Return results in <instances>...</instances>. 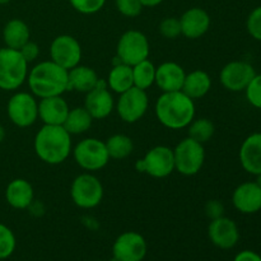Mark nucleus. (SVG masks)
<instances>
[{
  "label": "nucleus",
  "instance_id": "f257e3e1",
  "mask_svg": "<svg viewBox=\"0 0 261 261\" xmlns=\"http://www.w3.org/2000/svg\"><path fill=\"white\" fill-rule=\"evenodd\" d=\"M195 102L182 91L163 92L154 105L161 125L171 130L185 129L195 119Z\"/></svg>",
  "mask_w": 261,
  "mask_h": 261
},
{
  "label": "nucleus",
  "instance_id": "f03ea898",
  "mask_svg": "<svg viewBox=\"0 0 261 261\" xmlns=\"http://www.w3.org/2000/svg\"><path fill=\"white\" fill-rule=\"evenodd\" d=\"M33 149L43 163L61 165L73 150L71 135L63 125H43L36 134Z\"/></svg>",
  "mask_w": 261,
  "mask_h": 261
},
{
  "label": "nucleus",
  "instance_id": "7ed1b4c3",
  "mask_svg": "<svg viewBox=\"0 0 261 261\" xmlns=\"http://www.w3.org/2000/svg\"><path fill=\"white\" fill-rule=\"evenodd\" d=\"M27 84L35 97L63 96L68 91V70L51 60L41 61L28 70Z\"/></svg>",
  "mask_w": 261,
  "mask_h": 261
},
{
  "label": "nucleus",
  "instance_id": "20e7f679",
  "mask_svg": "<svg viewBox=\"0 0 261 261\" xmlns=\"http://www.w3.org/2000/svg\"><path fill=\"white\" fill-rule=\"evenodd\" d=\"M28 63L20 55L19 50L0 48V89L15 91L27 81Z\"/></svg>",
  "mask_w": 261,
  "mask_h": 261
},
{
  "label": "nucleus",
  "instance_id": "39448f33",
  "mask_svg": "<svg viewBox=\"0 0 261 261\" xmlns=\"http://www.w3.org/2000/svg\"><path fill=\"white\" fill-rule=\"evenodd\" d=\"M103 185L97 176L84 172L76 176L70 185V198L78 208L94 209L103 199Z\"/></svg>",
  "mask_w": 261,
  "mask_h": 261
},
{
  "label": "nucleus",
  "instance_id": "423d86ee",
  "mask_svg": "<svg viewBox=\"0 0 261 261\" xmlns=\"http://www.w3.org/2000/svg\"><path fill=\"white\" fill-rule=\"evenodd\" d=\"M74 161L87 172L102 170L110 162L106 144L97 138H84L71 150Z\"/></svg>",
  "mask_w": 261,
  "mask_h": 261
},
{
  "label": "nucleus",
  "instance_id": "0eeeda50",
  "mask_svg": "<svg viewBox=\"0 0 261 261\" xmlns=\"http://www.w3.org/2000/svg\"><path fill=\"white\" fill-rule=\"evenodd\" d=\"M175 171L184 176H194L199 173L205 162V149L204 144L185 138L173 148Z\"/></svg>",
  "mask_w": 261,
  "mask_h": 261
},
{
  "label": "nucleus",
  "instance_id": "6e6552de",
  "mask_svg": "<svg viewBox=\"0 0 261 261\" xmlns=\"http://www.w3.org/2000/svg\"><path fill=\"white\" fill-rule=\"evenodd\" d=\"M135 170L154 178L168 177L175 171L173 150L167 145L150 148L142 160L135 162Z\"/></svg>",
  "mask_w": 261,
  "mask_h": 261
},
{
  "label": "nucleus",
  "instance_id": "1a4fd4ad",
  "mask_svg": "<svg viewBox=\"0 0 261 261\" xmlns=\"http://www.w3.org/2000/svg\"><path fill=\"white\" fill-rule=\"evenodd\" d=\"M149 40L143 32L138 30H129L120 36L116 46V56L126 65L135 64L149 59Z\"/></svg>",
  "mask_w": 261,
  "mask_h": 261
},
{
  "label": "nucleus",
  "instance_id": "9d476101",
  "mask_svg": "<svg viewBox=\"0 0 261 261\" xmlns=\"http://www.w3.org/2000/svg\"><path fill=\"white\" fill-rule=\"evenodd\" d=\"M10 122L18 127H30L38 120L37 97L31 92H15L7 105Z\"/></svg>",
  "mask_w": 261,
  "mask_h": 261
},
{
  "label": "nucleus",
  "instance_id": "9b49d317",
  "mask_svg": "<svg viewBox=\"0 0 261 261\" xmlns=\"http://www.w3.org/2000/svg\"><path fill=\"white\" fill-rule=\"evenodd\" d=\"M149 107V97L144 89L132 87L119 94V99L115 105L117 115L120 119L127 124H135L144 117Z\"/></svg>",
  "mask_w": 261,
  "mask_h": 261
},
{
  "label": "nucleus",
  "instance_id": "f8f14e48",
  "mask_svg": "<svg viewBox=\"0 0 261 261\" xmlns=\"http://www.w3.org/2000/svg\"><path fill=\"white\" fill-rule=\"evenodd\" d=\"M147 251L145 239L134 231L122 232L112 245L114 261H143L147 256Z\"/></svg>",
  "mask_w": 261,
  "mask_h": 261
},
{
  "label": "nucleus",
  "instance_id": "ddd939ff",
  "mask_svg": "<svg viewBox=\"0 0 261 261\" xmlns=\"http://www.w3.org/2000/svg\"><path fill=\"white\" fill-rule=\"evenodd\" d=\"M50 60L70 70L82 60V46L71 35H59L50 45Z\"/></svg>",
  "mask_w": 261,
  "mask_h": 261
},
{
  "label": "nucleus",
  "instance_id": "4468645a",
  "mask_svg": "<svg viewBox=\"0 0 261 261\" xmlns=\"http://www.w3.org/2000/svg\"><path fill=\"white\" fill-rule=\"evenodd\" d=\"M116 101L109 89L106 79L99 78L97 86L86 93L84 109L89 112L93 120H103L109 117L115 110Z\"/></svg>",
  "mask_w": 261,
  "mask_h": 261
},
{
  "label": "nucleus",
  "instance_id": "2eb2a0df",
  "mask_svg": "<svg viewBox=\"0 0 261 261\" xmlns=\"http://www.w3.org/2000/svg\"><path fill=\"white\" fill-rule=\"evenodd\" d=\"M254 66L247 61L234 60L226 64L219 73L221 84L229 92H245L255 76Z\"/></svg>",
  "mask_w": 261,
  "mask_h": 261
},
{
  "label": "nucleus",
  "instance_id": "dca6fc26",
  "mask_svg": "<svg viewBox=\"0 0 261 261\" xmlns=\"http://www.w3.org/2000/svg\"><path fill=\"white\" fill-rule=\"evenodd\" d=\"M208 237L212 244L218 249L231 250L240 241L239 226L228 217H219L209 223Z\"/></svg>",
  "mask_w": 261,
  "mask_h": 261
},
{
  "label": "nucleus",
  "instance_id": "f3484780",
  "mask_svg": "<svg viewBox=\"0 0 261 261\" xmlns=\"http://www.w3.org/2000/svg\"><path fill=\"white\" fill-rule=\"evenodd\" d=\"M232 204L242 214H255L261 211V188L255 181H247L234 189Z\"/></svg>",
  "mask_w": 261,
  "mask_h": 261
},
{
  "label": "nucleus",
  "instance_id": "a211bd4d",
  "mask_svg": "<svg viewBox=\"0 0 261 261\" xmlns=\"http://www.w3.org/2000/svg\"><path fill=\"white\" fill-rule=\"evenodd\" d=\"M211 22L206 10L198 7L190 8L180 18L181 35L190 40L203 37L211 28Z\"/></svg>",
  "mask_w": 261,
  "mask_h": 261
},
{
  "label": "nucleus",
  "instance_id": "6ab92c4d",
  "mask_svg": "<svg viewBox=\"0 0 261 261\" xmlns=\"http://www.w3.org/2000/svg\"><path fill=\"white\" fill-rule=\"evenodd\" d=\"M186 71L180 64L166 61L155 66L154 84L163 92L181 91L185 81Z\"/></svg>",
  "mask_w": 261,
  "mask_h": 261
},
{
  "label": "nucleus",
  "instance_id": "aec40b11",
  "mask_svg": "<svg viewBox=\"0 0 261 261\" xmlns=\"http://www.w3.org/2000/svg\"><path fill=\"white\" fill-rule=\"evenodd\" d=\"M68 102L63 96L46 97L38 101V119L43 125H63L69 114Z\"/></svg>",
  "mask_w": 261,
  "mask_h": 261
},
{
  "label": "nucleus",
  "instance_id": "412c9836",
  "mask_svg": "<svg viewBox=\"0 0 261 261\" xmlns=\"http://www.w3.org/2000/svg\"><path fill=\"white\" fill-rule=\"evenodd\" d=\"M240 163L250 175L261 172V133H254L242 142L239 152Z\"/></svg>",
  "mask_w": 261,
  "mask_h": 261
},
{
  "label": "nucleus",
  "instance_id": "4be33fe9",
  "mask_svg": "<svg viewBox=\"0 0 261 261\" xmlns=\"http://www.w3.org/2000/svg\"><path fill=\"white\" fill-rule=\"evenodd\" d=\"M5 200L12 208L24 211L35 200V190L25 178H14L5 189Z\"/></svg>",
  "mask_w": 261,
  "mask_h": 261
},
{
  "label": "nucleus",
  "instance_id": "5701e85b",
  "mask_svg": "<svg viewBox=\"0 0 261 261\" xmlns=\"http://www.w3.org/2000/svg\"><path fill=\"white\" fill-rule=\"evenodd\" d=\"M98 75L91 66L76 65L68 70V91L88 93L97 86Z\"/></svg>",
  "mask_w": 261,
  "mask_h": 261
},
{
  "label": "nucleus",
  "instance_id": "b1692460",
  "mask_svg": "<svg viewBox=\"0 0 261 261\" xmlns=\"http://www.w3.org/2000/svg\"><path fill=\"white\" fill-rule=\"evenodd\" d=\"M212 89V78L206 71L201 69L186 73L185 81L181 91L191 99H200L209 93Z\"/></svg>",
  "mask_w": 261,
  "mask_h": 261
},
{
  "label": "nucleus",
  "instance_id": "393cba45",
  "mask_svg": "<svg viewBox=\"0 0 261 261\" xmlns=\"http://www.w3.org/2000/svg\"><path fill=\"white\" fill-rule=\"evenodd\" d=\"M30 40L31 31L24 20L14 18L5 23L4 28H3V41L7 47L19 50Z\"/></svg>",
  "mask_w": 261,
  "mask_h": 261
},
{
  "label": "nucleus",
  "instance_id": "a878e982",
  "mask_svg": "<svg viewBox=\"0 0 261 261\" xmlns=\"http://www.w3.org/2000/svg\"><path fill=\"white\" fill-rule=\"evenodd\" d=\"M107 86L109 89L114 93L121 94L125 91L134 87V79H133V66L126 65L124 63L112 65L107 76Z\"/></svg>",
  "mask_w": 261,
  "mask_h": 261
},
{
  "label": "nucleus",
  "instance_id": "bb28decb",
  "mask_svg": "<svg viewBox=\"0 0 261 261\" xmlns=\"http://www.w3.org/2000/svg\"><path fill=\"white\" fill-rule=\"evenodd\" d=\"M92 124H93V117L84 107H74L69 110L63 126L70 135H81L88 132Z\"/></svg>",
  "mask_w": 261,
  "mask_h": 261
},
{
  "label": "nucleus",
  "instance_id": "cd10ccee",
  "mask_svg": "<svg viewBox=\"0 0 261 261\" xmlns=\"http://www.w3.org/2000/svg\"><path fill=\"white\" fill-rule=\"evenodd\" d=\"M110 160L121 161L129 157L134 150V142L125 134H114L105 142Z\"/></svg>",
  "mask_w": 261,
  "mask_h": 261
},
{
  "label": "nucleus",
  "instance_id": "c85d7f7f",
  "mask_svg": "<svg viewBox=\"0 0 261 261\" xmlns=\"http://www.w3.org/2000/svg\"><path fill=\"white\" fill-rule=\"evenodd\" d=\"M134 87L148 91L155 82V66L149 59L143 60L133 66Z\"/></svg>",
  "mask_w": 261,
  "mask_h": 261
},
{
  "label": "nucleus",
  "instance_id": "c756f323",
  "mask_svg": "<svg viewBox=\"0 0 261 261\" xmlns=\"http://www.w3.org/2000/svg\"><path fill=\"white\" fill-rule=\"evenodd\" d=\"M216 127L214 124L206 117H200V119H194L188 126V134L191 139L196 142L204 143L209 142L213 138Z\"/></svg>",
  "mask_w": 261,
  "mask_h": 261
},
{
  "label": "nucleus",
  "instance_id": "7c9ffc66",
  "mask_svg": "<svg viewBox=\"0 0 261 261\" xmlns=\"http://www.w3.org/2000/svg\"><path fill=\"white\" fill-rule=\"evenodd\" d=\"M17 247V239L12 229L0 223V260H5L13 255Z\"/></svg>",
  "mask_w": 261,
  "mask_h": 261
},
{
  "label": "nucleus",
  "instance_id": "2f4dec72",
  "mask_svg": "<svg viewBox=\"0 0 261 261\" xmlns=\"http://www.w3.org/2000/svg\"><path fill=\"white\" fill-rule=\"evenodd\" d=\"M245 94L252 107L261 110V74H255L252 81L245 89Z\"/></svg>",
  "mask_w": 261,
  "mask_h": 261
},
{
  "label": "nucleus",
  "instance_id": "473e14b6",
  "mask_svg": "<svg viewBox=\"0 0 261 261\" xmlns=\"http://www.w3.org/2000/svg\"><path fill=\"white\" fill-rule=\"evenodd\" d=\"M71 7L81 14H94L98 13L106 4V0H69Z\"/></svg>",
  "mask_w": 261,
  "mask_h": 261
},
{
  "label": "nucleus",
  "instance_id": "72a5a7b5",
  "mask_svg": "<svg viewBox=\"0 0 261 261\" xmlns=\"http://www.w3.org/2000/svg\"><path fill=\"white\" fill-rule=\"evenodd\" d=\"M160 33L167 40H175L181 36L180 18L167 17L160 23Z\"/></svg>",
  "mask_w": 261,
  "mask_h": 261
},
{
  "label": "nucleus",
  "instance_id": "f704fd0d",
  "mask_svg": "<svg viewBox=\"0 0 261 261\" xmlns=\"http://www.w3.org/2000/svg\"><path fill=\"white\" fill-rule=\"evenodd\" d=\"M115 5L120 14L127 18L138 17L143 10V5L139 0H115Z\"/></svg>",
  "mask_w": 261,
  "mask_h": 261
},
{
  "label": "nucleus",
  "instance_id": "c9c22d12",
  "mask_svg": "<svg viewBox=\"0 0 261 261\" xmlns=\"http://www.w3.org/2000/svg\"><path fill=\"white\" fill-rule=\"evenodd\" d=\"M246 28L249 35L254 40L261 42V7L255 8L246 20Z\"/></svg>",
  "mask_w": 261,
  "mask_h": 261
},
{
  "label": "nucleus",
  "instance_id": "e433bc0d",
  "mask_svg": "<svg viewBox=\"0 0 261 261\" xmlns=\"http://www.w3.org/2000/svg\"><path fill=\"white\" fill-rule=\"evenodd\" d=\"M19 53L28 64L33 63L38 58V55H40V46L30 40L19 48Z\"/></svg>",
  "mask_w": 261,
  "mask_h": 261
},
{
  "label": "nucleus",
  "instance_id": "4c0bfd02",
  "mask_svg": "<svg viewBox=\"0 0 261 261\" xmlns=\"http://www.w3.org/2000/svg\"><path fill=\"white\" fill-rule=\"evenodd\" d=\"M205 214L211 221L213 219L219 218V217L224 216V205L217 199H213V200H209L208 203L205 204Z\"/></svg>",
  "mask_w": 261,
  "mask_h": 261
},
{
  "label": "nucleus",
  "instance_id": "58836bf2",
  "mask_svg": "<svg viewBox=\"0 0 261 261\" xmlns=\"http://www.w3.org/2000/svg\"><path fill=\"white\" fill-rule=\"evenodd\" d=\"M233 261H261V255L252 250H242L234 256Z\"/></svg>",
  "mask_w": 261,
  "mask_h": 261
},
{
  "label": "nucleus",
  "instance_id": "ea45409f",
  "mask_svg": "<svg viewBox=\"0 0 261 261\" xmlns=\"http://www.w3.org/2000/svg\"><path fill=\"white\" fill-rule=\"evenodd\" d=\"M28 211H31V213L36 217H41L43 213H45V205H43L41 201L33 200L32 204L28 206Z\"/></svg>",
  "mask_w": 261,
  "mask_h": 261
},
{
  "label": "nucleus",
  "instance_id": "a19ab883",
  "mask_svg": "<svg viewBox=\"0 0 261 261\" xmlns=\"http://www.w3.org/2000/svg\"><path fill=\"white\" fill-rule=\"evenodd\" d=\"M140 4L143 5V8L147 7V8H154L157 7V5L162 4L165 0H139Z\"/></svg>",
  "mask_w": 261,
  "mask_h": 261
},
{
  "label": "nucleus",
  "instance_id": "79ce46f5",
  "mask_svg": "<svg viewBox=\"0 0 261 261\" xmlns=\"http://www.w3.org/2000/svg\"><path fill=\"white\" fill-rule=\"evenodd\" d=\"M5 129H4V126H3V125H0V143H3V140L5 139Z\"/></svg>",
  "mask_w": 261,
  "mask_h": 261
},
{
  "label": "nucleus",
  "instance_id": "37998d69",
  "mask_svg": "<svg viewBox=\"0 0 261 261\" xmlns=\"http://www.w3.org/2000/svg\"><path fill=\"white\" fill-rule=\"evenodd\" d=\"M255 182H256L257 185L261 188V172L259 173V175H256V181H255Z\"/></svg>",
  "mask_w": 261,
  "mask_h": 261
},
{
  "label": "nucleus",
  "instance_id": "c03bdc74",
  "mask_svg": "<svg viewBox=\"0 0 261 261\" xmlns=\"http://www.w3.org/2000/svg\"><path fill=\"white\" fill-rule=\"evenodd\" d=\"M8 3H10V0H0V5H5Z\"/></svg>",
  "mask_w": 261,
  "mask_h": 261
},
{
  "label": "nucleus",
  "instance_id": "a18cd8bd",
  "mask_svg": "<svg viewBox=\"0 0 261 261\" xmlns=\"http://www.w3.org/2000/svg\"><path fill=\"white\" fill-rule=\"evenodd\" d=\"M97 261H103V260H97Z\"/></svg>",
  "mask_w": 261,
  "mask_h": 261
}]
</instances>
